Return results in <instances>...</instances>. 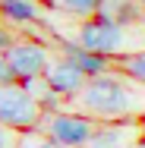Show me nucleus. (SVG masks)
I'll return each instance as SVG.
<instances>
[{"label":"nucleus","instance_id":"obj_1","mask_svg":"<svg viewBox=\"0 0 145 148\" xmlns=\"http://www.w3.org/2000/svg\"><path fill=\"white\" fill-rule=\"evenodd\" d=\"M76 101H79V110L98 123L145 117V85L126 79L123 73H104L88 79Z\"/></svg>","mask_w":145,"mask_h":148},{"label":"nucleus","instance_id":"obj_2","mask_svg":"<svg viewBox=\"0 0 145 148\" xmlns=\"http://www.w3.org/2000/svg\"><path fill=\"white\" fill-rule=\"evenodd\" d=\"M139 29H145L142 22L139 25H120L107 13L98 10L95 16H88L79 25V44L95 51V54H101V57H107V60H120V57H129V54L142 51L139 41H133V32H139Z\"/></svg>","mask_w":145,"mask_h":148},{"label":"nucleus","instance_id":"obj_3","mask_svg":"<svg viewBox=\"0 0 145 148\" xmlns=\"http://www.w3.org/2000/svg\"><path fill=\"white\" fill-rule=\"evenodd\" d=\"M0 123L13 129L16 136L41 129V110L38 101L19 85H3L0 88Z\"/></svg>","mask_w":145,"mask_h":148},{"label":"nucleus","instance_id":"obj_4","mask_svg":"<svg viewBox=\"0 0 145 148\" xmlns=\"http://www.w3.org/2000/svg\"><path fill=\"white\" fill-rule=\"evenodd\" d=\"M95 126H98V120H91L82 110H69V107L60 114H51V117H41V132L63 148H85Z\"/></svg>","mask_w":145,"mask_h":148},{"label":"nucleus","instance_id":"obj_5","mask_svg":"<svg viewBox=\"0 0 145 148\" xmlns=\"http://www.w3.org/2000/svg\"><path fill=\"white\" fill-rule=\"evenodd\" d=\"M3 57L10 60L13 73H16V82L19 79H35V76H44L51 54L44 47V41H32V38H16Z\"/></svg>","mask_w":145,"mask_h":148},{"label":"nucleus","instance_id":"obj_6","mask_svg":"<svg viewBox=\"0 0 145 148\" xmlns=\"http://www.w3.org/2000/svg\"><path fill=\"white\" fill-rule=\"evenodd\" d=\"M145 129L142 120H114V123H98L85 148H136L139 136Z\"/></svg>","mask_w":145,"mask_h":148},{"label":"nucleus","instance_id":"obj_7","mask_svg":"<svg viewBox=\"0 0 145 148\" xmlns=\"http://www.w3.org/2000/svg\"><path fill=\"white\" fill-rule=\"evenodd\" d=\"M44 82H47V88L60 95L63 101H73V98H79V91L85 88V76L69 63L66 57H57L47 63V69H44Z\"/></svg>","mask_w":145,"mask_h":148},{"label":"nucleus","instance_id":"obj_8","mask_svg":"<svg viewBox=\"0 0 145 148\" xmlns=\"http://www.w3.org/2000/svg\"><path fill=\"white\" fill-rule=\"evenodd\" d=\"M60 57H66L85 79L111 73V63H114V60H107L101 54H95V51H88V47H82L79 41H60Z\"/></svg>","mask_w":145,"mask_h":148},{"label":"nucleus","instance_id":"obj_9","mask_svg":"<svg viewBox=\"0 0 145 148\" xmlns=\"http://www.w3.org/2000/svg\"><path fill=\"white\" fill-rule=\"evenodd\" d=\"M0 16L13 25H35L41 22V10L35 0H0Z\"/></svg>","mask_w":145,"mask_h":148},{"label":"nucleus","instance_id":"obj_10","mask_svg":"<svg viewBox=\"0 0 145 148\" xmlns=\"http://www.w3.org/2000/svg\"><path fill=\"white\" fill-rule=\"evenodd\" d=\"M101 13H107V16H111L114 22H120V25H139V22H145L142 19V3H139V0H104Z\"/></svg>","mask_w":145,"mask_h":148},{"label":"nucleus","instance_id":"obj_11","mask_svg":"<svg viewBox=\"0 0 145 148\" xmlns=\"http://www.w3.org/2000/svg\"><path fill=\"white\" fill-rule=\"evenodd\" d=\"M114 63H117V69H120L126 79H133V82L145 85V51L129 54V57H120V60H114Z\"/></svg>","mask_w":145,"mask_h":148},{"label":"nucleus","instance_id":"obj_12","mask_svg":"<svg viewBox=\"0 0 145 148\" xmlns=\"http://www.w3.org/2000/svg\"><path fill=\"white\" fill-rule=\"evenodd\" d=\"M57 6L63 10V13H69V16L88 19V16H95V13L104 6V0H57Z\"/></svg>","mask_w":145,"mask_h":148},{"label":"nucleus","instance_id":"obj_13","mask_svg":"<svg viewBox=\"0 0 145 148\" xmlns=\"http://www.w3.org/2000/svg\"><path fill=\"white\" fill-rule=\"evenodd\" d=\"M16 148H63V145H57L54 139H47L41 129H35V132H22L16 139Z\"/></svg>","mask_w":145,"mask_h":148},{"label":"nucleus","instance_id":"obj_14","mask_svg":"<svg viewBox=\"0 0 145 148\" xmlns=\"http://www.w3.org/2000/svg\"><path fill=\"white\" fill-rule=\"evenodd\" d=\"M3 85H16V73H13L10 60L0 54V88H3Z\"/></svg>","mask_w":145,"mask_h":148},{"label":"nucleus","instance_id":"obj_15","mask_svg":"<svg viewBox=\"0 0 145 148\" xmlns=\"http://www.w3.org/2000/svg\"><path fill=\"white\" fill-rule=\"evenodd\" d=\"M16 139H19V136L0 123V148H16Z\"/></svg>","mask_w":145,"mask_h":148},{"label":"nucleus","instance_id":"obj_16","mask_svg":"<svg viewBox=\"0 0 145 148\" xmlns=\"http://www.w3.org/2000/svg\"><path fill=\"white\" fill-rule=\"evenodd\" d=\"M13 41H16V35L6 29V25H0V54H6V47H10Z\"/></svg>","mask_w":145,"mask_h":148},{"label":"nucleus","instance_id":"obj_17","mask_svg":"<svg viewBox=\"0 0 145 148\" xmlns=\"http://www.w3.org/2000/svg\"><path fill=\"white\" fill-rule=\"evenodd\" d=\"M136 148H145V129H142V136H139V142H136Z\"/></svg>","mask_w":145,"mask_h":148},{"label":"nucleus","instance_id":"obj_18","mask_svg":"<svg viewBox=\"0 0 145 148\" xmlns=\"http://www.w3.org/2000/svg\"><path fill=\"white\" fill-rule=\"evenodd\" d=\"M139 3H142V6H145V0H139Z\"/></svg>","mask_w":145,"mask_h":148}]
</instances>
